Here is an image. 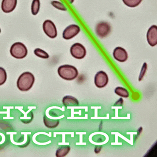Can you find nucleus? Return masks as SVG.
<instances>
[{
  "mask_svg": "<svg viewBox=\"0 0 157 157\" xmlns=\"http://www.w3.org/2000/svg\"><path fill=\"white\" fill-rule=\"evenodd\" d=\"M51 4L53 7L56 8L57 10L62 11L67 10V8L65 6V5L60 2L53 1L51 2Z\"/></svg>",
  "mask_w": 157,
  "mask_h": 157,
  "instance_id": "19",
  "label": "nucleus"
},
{
  "mask_svg": "<svg viewBox=\"0 0 157 157\" xmlns=\"http://www.w3.org/2000/svg\"><path fill=\"white\" fill-rule=\"evenodd\" d=\"M108 82L107 74L103 71H99L95 75L94 82L96 86L98 88H102L106 86Z\"/></svg>",
  "mask_w": 157,
  "mask_h": 157,
  "instance_id": "6",
  "label": "nucleus"
},
{
  "mask_svg": "<svg viewBox=\"0 0 157 157\" xmlns=\"http://www.w3.org/2000/svg\"><path fill=\"white\" fill-rule=\"evenodd\" d=\"M124 4L129 7H135L141 4L142 0H122Z\"/></svg>",
  "mask_w": 157,
  "mask_h": 157,
  "instance_id": "17",
  "label": "nucleus"
},
{
  "mask_svg": "<svg viewBox=\"0 0 157 157\" xmlns=\"http://www.w3.org/2000/svg\"><path fill=\"white\" fill-rule=\"evenodd\" d=\"M114 92L117 95L120 96V97L128 98L129 97V92L127 89L122 87H117L114 90Z\"/></svg>",
  "mask_w": 157,
  "mask_h": 157,
  "instance_id": "15",
  "label": "nucleus"
},
{
  "mask_svg": "<svg viewBox=\"0 0 157 157\" xmlns=\"http://www.w3.org/2000/svg\"><path fill=\"white\" fill-rule=\"evenodd\" d=\"M111 32V26L108 22L102 21L99 22L96 27V32L101 38L106 37Z\"/></svg>",
  "mask_w": 157,
  "mask_h": 157,
  "instance_id": "7",
  "label": "nucleus"
},
{
  "mask_svg": "<svg viewBox=\"0 0 157 157\" xmlns=\"http://www.w3.org/2000/svg\"><path fill=\"white\" fill-rule=\"evenodd\" d=\"M70 52L74 58L77 59H83L86 54V48L82 44L79 43L73 44L71 47Z\"/></svg>",
  "mask_w": 157,
  "mask_h": 157,
  "instance_id": "4",
  "label": "nucleus"
},
{
  "mask_svg": "<svg viewBox=\"0 0 157 157\" xmlns=\"http://www.w3.org/2000/svg\"><path fill=\"white\" fill-rule=\"evenodd\" d=\"M71 150V147L68 146L58 148L56 152V155L57 157H64L68 154Z\"/></svg>",
  "mask_w": 157,
  "mask_h": 157,
  "instance_id": "14",
  "label": "nucleus"
},
{
  "mask_svg": "<svg viewBox=\"0 0 157 157\" xmlns=\"http://www.w3.org/2000/svg\"><path fill=\"white\" fill-rule=\"evenodd\" d=\"M34 75L30 72H25L17 79V86L21 91H28L31 89L35 82Z\"/></svg>",
  "mask_w": 157,
  "mask_h": 157,
  "instance_id": "1",
  "label": "nucleus"
},
{
  "mask_svg": "<svg viewBox=\"0 0 157 157\" xmlns=\"http://www.w3.org/2000/svg\"><path fill=\"white\" fill-rule=\"evenodd\" d=\"M114 59L120 62H124L128 58V54L125 49L120 47H118L114 49L113 52Z\"/></svg>",
  "mask_w": 157,
  "mask_h": 157,
  "instance_id": "10",
  "label": "nucleus"
},
{
  "mask_svg": "<svg viewBox=\"0 0 157 157\" xmlns=\"http://www.w3.org/2000/svg\"><path fill=\"white\" fill-rule=\"evenodd\" d=\"M40 7L39 0H33L31 5V12L33 15H36L39 12Z\"/></svg>",
  "mask_w": 157,
  "mask_h": 157,
  "instance_id": "16",
  "label": "nucleus"
},
{
  "mask_svg": "<svg viewBox=\"0 0 157 157\" xmlns=\"http://www.w3.org/2000/svg\"><path fill=\"white\" fill-rule=\"evenodd\" d=\"M1 33V28H0V33Z\"/></svg>",
  "mask_w": 157,
  "mask_h": 157,
  "instance_id": "24",
  "label": "nucleus"
},
{
  "mask_svg": "<svg viewBox=\"0 0 157 157\" xmlns=\"http://www.w3.org/2000/svg\"><path fill=\"white\" fill-rule=\"evenodd\" d=\"M43 29L45 34L50 38H56L57 36L56 27L51 20H46L44 21L43 24Z\"/></svg>",
  "mask_w": 157,
  "mask_h": 157,
  "instance_id": "5",
  "label": "nucleus"
},
{
  "mask_svg": "<svg viewBox=\"0 0 157 157\" xmlns=\"http://www.w3.org/2000/svg\"><path fill=\"white\" fill-rule=\"evenodd\" d=\"M148 43L152 47H154L157 44V26L152 25L148 30L147 35Z\"/></svg>",
  "mask_w": 157,
  "mask_h": 157,
  "instance_id": "9",
  "label": "nucleus"
},
{
  "mask_svg": "<svg viewBox=\"0 0 157 157\" xmlns=\"http://www.w3.org/2000/svg\"><path fill=\"white\" fill-rule=\"evenodd\" d=\"M58 74L64 80L72 81L77 77L78 71L75 67L71 65H63L58 67Z\"/></svg>",
  "mask_w": 157,
  "mask_h": 157,
  "instance_id": "2",
  "label": "nucleus"
},
{
  "mask_svg": "<svg viewBox=\"0 0 157 157\" xmlns=\"http://www.w3.org/2000/svg\"><path fill=\"white\" fill-rule=\"evenodd\" d=\"M17 5V0H2L1 8L6 13H10L14 10Z\"/></svg>",
  "mask_w": 157,
  "mask_h": 157,
  "instance_id": "11",
  "label": "nucleus"
},
{
  "mask_svg": "<svg viewBox=\"0 0 157 157\" xmlns=\"http://www.w3.org/2000/svg\"><path fill=\"white\" fill-rule=\"evenodd\" d=\"M123 100L122 98H120V99L114 104V106H122L123 105Z\"/></svg>",
  "mask_w": 157,
  "mask_h": 157,
  "instance_id": "22",
  "label": "nucleus"
},
{
  "mask_svg": "<svg viewBox=\"0 0 157 157\" xmlns=\"http://www.w3.org/2000/svg\"><path fill=\"white\" fill-rule=\"evenodd\" d=\"M10 53L12 56L16 59L25 58L28 53L26 47L21 42H16L11 47Z\"/></svg>",
  "mask_w": 157,
  "mask_h": 157,
  "instance_id": "3",
  "label": "nucleus"
},
{
  "mask_svg": "<svg viewBox=\"0 0 157 157\" xmlns=\"http://www.w3.org/2000/svg\"><path fill=\"white\" fill-rule=\"evenodd\" d=\"M147 69V64L146 63H144V64H143V66L140 76H139V81H141V80H142L143 77L144 76V74L146 73Z\"/></svg>",
  "mask_w": 157,
  "mask_h": 157,
  "instance_id": "21",
  "label": "nucleus"
},
{
  "mask_svg": "<svg viewBox=\"0 0 157 157\" xmlns=\"http://www.w3.org/2000/svg\"><path fill=\"white\" fill-rule=\"evenodd\" d=\"M80 31V27L77 25H70L64 30L63 33V37L66 40L72 39L76 36Z\"/></svg>",
  "mask_w": 157,
  "mask_h": 157,
  "instance_id": "8",
  "label": "nucleus"
},
{
  "mask_svg": "<svg viewBox=\"0 0 157 157\" xmlns=\"http://www.w3.org/2000/svg\"><path fill=\"white\" fill-rule=\"evenodd\" d=\"M43 122L44 125L48 128H56L59 124V119H52L46 116H44L43 117Z\"/></svg>",
  "mask_w": 157,
  "mask_h": 157,
  "instance_id": "13",
  "label": "nucleus"
},
{
  "mask_svg": "<svg viewBox=\"0 0 157 157\" xmlns=\"http://www.w3.org/2000/svg\"><path fill=\"white\" fill-rule=\"evenodd\" d=\"M34 53L36 56L38 57L39 58H43V59H48L50 57L47 52H46L44 50L39 49V48L35 49L34 51Z\"/></svg>",
  "mask_w": 157,
  "mask_h": 157,
  "instance_id": "18",
  "label": "nucleus"
},
{
  "mask_svg": "<svg viewBox=\"0 0 157 157\" xmlns=\"http://www.w3.org/2000/svg\"><path fill=\"white\" fill-rule=\"evenodd\" d=\"M63 105L66 107H77L79 105L78 99L72 96H66L63 98Z\"/></svg>",
  "mask_w": 157,
  "mask_h": 157,
  "instance_id": "12",
  "label": "nucleus"
},
{
  "mask_svg": "<svg viewBox=\"0 0 157 157\" xmlns=\"http://www.w3.org/2000/svg\"><path fill=\"white\" fill-rule=\"evenodd\" d=\"M7 80V74L6 70L2 67H0V86L6 82Z\"/></svg>",
  "mask_w": 157,
  "mask_h": 157,
  "instance_id": "20",
  "label": "nucleus"
},
{
  "mask_svg": "<svg viewBox=\"0 0 157 157\" xmlns=\"http://www.w3.org/2000/svg\"><path fill=\"white\" fill-rule=\"evenodd\" d=\"M68 1L69 2H70L71 4H72V3L74 2V0H68Z\"/></svg>",
  "mask_w": 157,
  "mask_h": 157,
  "instance_id": "23",
  "label": "nucleus"
}]
</instances>
